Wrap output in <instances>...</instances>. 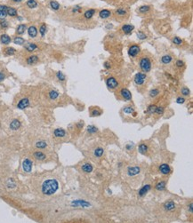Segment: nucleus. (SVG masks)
<instances>
[{"mask_svg": "<svg viewBox=\"0 0 193 223\" xmlns=\"http://www.w3.org/2000/svg\"><path fill=\"white\" fill-rule=\"evenodd\" d=\"M159 90L158 89H157V88H155V89H152V90L149 92V96H151V98H155L156 96H158V94H159Z\"/></svg>", "mask_w": 193, "mask_h": 223, "instance_id": "nucleus-42", "label": "nucleus"}, {"mask_svg": "<svg viewBox=\"0 0 193 223\" xmlns=\"http://www.w3.org/2000/svg\"><path fill=\"white\" fill-rule=\"evenodd\" d=\"M13 42H14V44H16L21 46V44H23L25 43V40H24L23 37H14Z\"/></svg>", "mask_w": 193, "mask_h": 223, "instance_id": "nucleus-39", "label": "nucleus"}, {"mask_svg": "<svg viewBox=\"0 0 193 223\" xmlns=\"http://www.w3.org/2000/svg\"><path fill=\"white\" fill-rule=\"evenodd\" d=\"M50 6L54 11H58L60 9V7H61L60 4L57 1H55V0H51V1H50Z\"/></svg>", "mask_w": 193, "mask_h": 223, "instance_id": "nucleus-33", "label": "nucleus"}, {"mask_svg": "<svg viewBox=\"0 0 193 223\" xmlns=\"http://www.w3.org/2000/svg\"><path fill=\"white\" fill-rule=\"evenodd\" d=\"M54 135L55 138H58V139L64 138L66 136V131L64 129H62V128H57L54 132Z\"/></svg>", "mask_w": 193, "mask_h": 223, "instance_id": "nucleus-10", "label": "nucleus"}, {"mask_svg": "<svg viewBox=\"0 0 193 223\" xmlns=\"http://www.w3.org/2000/svg\"><path fill=\"white\" fill-rule=\"evenodd\" d=\"M23 168L25 172H30L32 170V161L29 158H26L23 163Z\"/></svg>", "mask_w": 193, "mask_h": 223, "instance_id": "nucleus-9", "label": "nucleus"}, {"mask_svg": "<svg viewBox=\"0 0 193 223\" xmlns=\"http://www.w3.org/2000/svg\"><path fill=\"white\" fill-rule=\"evenodd\" d=\"M16 53V50L13 47H6L4 49V53L7 56H11V55H13L14 53Z\"/></svg>", "mask_w": 193, "mask_h": 223, "instance_id": "nucleus-32", "label": "nucleus"}, {"mask_svg": "<svg viewBox=\"0 0 193 223\" xmlns=\"http://www.w3.org/2000/svg\"><path fill=\"white\" fill-rule=\"evenodd\" d=\"M173 43L175 44V46H182V43H183V41H182V39L180 38L179 37H175L173 38Z\"/></svg>", "mask_w": 193, "mask_h": 223, "instance_id": "nucleus-41", "label": "nucleus"}, {"mask_svg": "<svg viewBox=\"0 0 193 223\" xmlns=\"http://www.w3.org/2000/svg\"><path fill=\"white\" fill-rule=\"evenodd\" d=\"M135 30V26L134 25H131V24H124L122 27H121V31L126 35L128 34H131L132 31Z\"/></svg>", "mask_w": 193, "mask_h": 223, "instance_id": "nucleus-11", "label": "nucleus"}, {"mask_svg": "<svg viewBox=\"0 0 193 223\" xmlns=\"http://www.w3.org/2000/svg\"><path fill=\"white\" fill-rule=\"evenodd\" d=\"M38 60H39V58H38V56H37V55L29 56V57L27 58V60H26L27 64H29V65H35V64H37V63L38 62Z\"/></svg>", "mask_w": 193, "mask_h": 223, "instance_id": "nucleus-15", "label": "nucleus"}, {"mask_svg": "<svg viewBox=\"0 0 193 223\" xmlns=\"http://www.w3.org/2000/svg\"><path fill=\"white\" fill-rule=\"evenodd\" d=\"M26 29H27V27H26L25 24H20V25L17 27V29H16V33H17L18 35H23V34L25 32Z\"/></svg>", "mask_w": 193, "mask_h": 223, "instance_id": "nucleus-29", "label": "nucleus"}, {"mask_svg": "<svg viewBox=\"0 0 193 223\" xmlns=\"http://www.w3.org/2000/svg\"><path fill=\"white\" fill-rule=\"evenodd\" d=\"M188 209L189 210V212H190V213H192V212H193V210H192V203H190V204H189V207Z\"/></svg>", "mask_w": 193, "mask_h": 223, "instance_id": "nucleus-59", "label": "nucleus"}, {"mask_svg": "<svg viewBox=\"0 0 193 223\" xmlns=\"http://www.w3.org/2000/svg\"><path fill=\"white\" fill-rule=\"evenodd\" d=\"M7 16L6 11H0V20H4Z\"/></svg>", "mask_w": 193, "mask_h": 223, "instance_id": "nucleus-51", "label": "nucleus"}, {"mask_svg": "<svg viewBox=\"0 0 193 223\" xmlns=\"http://www.w3.org/2000/svg\"><path fill=\"white\" fill-rule=\"evenodd\" d=\"M20 127V122L19 120H17V119L13 120V121L11 122V124H10V128H11L12 130H13V131L18 130Z\"/></svg>", "mask_w": 193, "mask_h": 223, "instance_id": "nucleus-24", "label": "nucleus"}, {"mask_svg": "<svg viewBox=\"0 0 193 223\" xmlns=\"http://www.w3.org/2000/svg\"><path fill=\"white\" fill-rule=\"evenodd\" d=\"M0 26H1V28H4V29L7 28L8 27V21H6L5 20H1L0 21Z\"/></svg>", "mask_w": 193, "mask_h": 223, "instance_id": "nucleus-50", "label": "nucleus"}, {"mask_svg": "<svg viewBox=\"0 0 193 223\" xmlns=\"http://www.w3.org/2000/svg\"><path fill=\"white\" fill-rule=\"evenodd\" d=\"M94 13H95V9H89V10H87V11H85V12L84 13V17H85V19L89 20V19L93 18V16L94 15Z\"/></svg>", "mask_w": 193, "mask_h": 223, "instance_id": "nucleus-23", "label": "nucleus"}, {"mask_svg": "<svg viewBox=\"0 0 193 223\" xmlns=\"http://www.w3.org/2000/svg\"><path fill=\"white\" fill-rule=\"evenodd\" d=\"M119 94L122 97V99H124L125 101H131L132 100V94L126 88H122L121 90L119 91Z\"/></svg>", "mask_w": 193, "mask_h": 223, "instance_id": "nucleus-6", "label": "nucleus"}, {"mask_svg": "<svg viewBox=\"0 0 193 223\" xmlns=\"http://www.w3.org/2000/svg\"><path fill=\"white\" fill-rule=\"evenodd\" d=\"M99 16L101 19H108L111 16V12L108 9H102L99 12Z\"/></svg>", "mask_w": 193, "mask_h": 223, "instance_id": "nucleus-13", "label": "nucleus"}, {"mask_svg": "<svg viewBox=\"0 0 193 223\" xmlns=\"http://www.w3.org/2000/svg\"><path fill=\"white\" fill-rule=\"evenodd\" d=\"M5 79V75L3 74V73H1V72H0V82H1V81H3Z\"/></svg>", "mask_w": 193, "mask_h": 223, "instance_id": "nucleus-57", "label": "nucleus"}, {"mask_svg": "<svg viewBox=\"0 0 193 223\" xmlns=\"http://www.w3.org/2000/svg\"><path fill=\"white\" fill-rule=\"evenodd\" d=\"M59 188V183L55 179H48L42 185V193L46 196L54 194Z\"/></svg>", "mask_w": 193, "mask_h": 223, "instance_id": "nucleus-1", "label": "nucleus"}, {"mask_svg": "<svg viewBox=\"0 0 193 223\" xmlns=\"http://www.w3.org/2000/svg\"><path fill=\"white\" fill-rule=\"evenodd\" d=\"M87 132H90V133H95L97 132V128L94 125H89L87 127Z\"/></svg>", "mask_w": 193, "mask_h": 223, "instance_id": "nucleus-48", "label": "nucleus"}, {"mask_svg": "<svg viewBox=\"0 0 193 223\" xmlns=\"http://www.w3.org/2000/svg\"><path fill=\"white\" fill-rule=\"evenodd\" d=\"M156 108H157V106H156V105H151V106H149L148 110H147V113L152 115L153 113H155Z\"/></svg>", "mask_w": 193, "mask_h": 223, "instance_id": "nucleus-45", "label": "nucleus"}, {"mask_svg": "<svg viewBox=\"0 0 193 223\" xmlns=\"http://www.w3.org/2000/svg\"><path fill=\"white\" fill-rule=\"evenodd\" d=\"M80 10H81V6H76L72 9V12H73V13H78V12H80Z\"/></svg>", "mask_w": 193, "mask_h": 223, "instance_id": "nucleus-54", "label": "nucleus"}, {"mask_svg": "<svg viewBox=\"0 0 193 223\" xmlns=\"http://www.w3.org/2000/svg\"><path fill=\"white\" fill-rule=\"evenodd\" d=\"M12 1H13V2H15V3H20V2L23 1V0H12Z\"/></svg>", "mask_w": 193, "mask_h": 223, "instance_id": "nucleus-60", "label": "nucleus"}, {"mask_svg": "<svg viewBox=\"0 0 193 223\" xmlns=\"http://www.w3.org/2000/svg\"><path fill=\"white\" fill-rule=\"evenodd\" d=\"M175 204L173 201H168L166 203L164 204V209L167 212H171V211H174L175 209Z\"/></svg>", "mask_w": 193, "mask_h": 223, "instance_id": "nucleus-14", "label": "nucleus"}, {"mask_svg": "<svg viewBox=\"0 0 193 223\" xmlns=\"http://www.w3.org/2000/svg\"><path fill=\"white\" fill-rule=\"evenodd\" d=\"M82 171L85 173H90L93 171V165L89 163H85L82 165Z\"/></svg>", "mask_w": 193, "mask_h": 223, "instance_id": "nucleus-19", "label": "nucleus"}, {"mask_svg": "<svg viewBox=\"0 0 193 223\" xmlns=\"http://www.w3.org/2000/svg\"><path fill=\"white\" fill-rule=\"evenodd\" d=\"M28 34L31 38H35L37 36V29L35 26H30L28 29Z\"/></svg>", "mask_w": 193, "mask_h": 223, "instance_id": "nucleus-18", "label": "nucleus"}, {"mask_svg": "<svg viewBox=\"0 0 193 223\" xmlns=\"http://www.w3.org/2000/svg\"><path fill=\"white\" fill-rule=\"evenodd\" d=\"M35 146L37 148L43 149V148H46L47 147V143L45 141H38L35 143Z\"/></svg>", "mask_w": 193, "mask_h": 223, "instance_id": "nucleus-28", "label": "nucleus"}, {"mask_svg": "<svg viewBox=\"0 0 193 223\" xmlns=\"http://www.w3.org/2000/svg\"><path fill=\"white\" fill-rule=\"evenodd\" d=\"M175 65L178 67V68H182V67L184 66V62H183L182 60H176Z\"/></svg>", "mask_w": 193, "mask_h": 223, "instance_id": "nucleus-52", "label": "nucleus"}, {"mask_svg": "<svg viewBox=\"0 0 193 223\" xmlns=\"http://www.w3.org/2000/svg\"><path fill=\"white\" fill-rule=\"evenodd\" d=\"M30 106V100L28 98H23L20 99L17 104V108L20 109H24Z\"/></svg>", "mask_w": 193, "mask_h": 223, "instance_id": "nucleus-8", "label": "nucleus"}, {"mask_svg": "<svg viewBox=\"0 0 193 223\" xmlns=\"http://www.w3.org/2000/svg\"><path fill=\"white\" fill-rule=\"evenodd\" d=\"M181 93H182V94L183 96H189L190 91H189V88H187L186 86H184V87H182V88L181 89Z\"/></svg>", "mask_w": 193, "mask_h": 223, "instance_id": "nucleus-44", "label": "nucleus"}, {"mask_svg": "<svg viewBox=\"0 0 193 223\" xmlns=\"http://www.w3.org/2000/svg\"><path fill=\"white\" fill-rule=\"evenodd\" d=\"M146 79H147L146 74L145 73H141V72L137 73L134 77V81L137 85H142L144 84V82L146 81Z\"/></svg>", "mask_w": 193, "mask_h": 223, "instance_id": "nucleus-5", "label": "nucleus"}, {"mask_svg": "<svg viewBox=\"0 0 193 223\" xmlns=\"http://www.w3.org/2000/svg\"><path fill=\"white\" fill-rule=\"evenodd\" d=\"M138 150H139V152L141 154L145 155L147 153V151H148V146L145 143H142V144H140V146L138 148Z\"/></svg>", "mask_w": 193, "mask_h": 223, "instance_id": "nucleus-34", "label": "nucleus"}, {"mask_svg": "<svg viewBox=\"0 0 193 223\" xmlns=\"http://www.w3.org/2000/svg\"><path fill=\"white\" fill-rule=\"evenodd\" d=\"M151 6H148V5H144V6H140L139 8H138V12L140 13H149V11H151Z\"/></svg>", "mask_w": 193, "mask_h": 223, "instance_id": "nucleus-20", "label": "nucleus"}, {"mask_svg": "<svg viewBox=\"0 0 193 223\" xmlns=\"http://www.w3.org/2000/svg\"><path fill=\"white\" fill-rule=\"evenodd\" d=\"M27 6L30 9H34L37 6V2L36 0H28L27 3H26Z\"/></svg>", "mask_w": 193, "mask_h": 223, "instance_id": "nucleus-36", "label": "nucleus"}, {"mask_svg": "<svg viewBox=\"0 0 193 223\" xmlns=\"http://www.w3.org/2000/svg\"><path fill=\"white\" fill-rule=\"evenodd\" d=\"M155 113L158 115H162L164 113V108L163 107H157L156 110H155Z\"/></svg>", "mask_w": 193, "mask_h": 223, "instance_id": "nucleus-49", "label": "nucleus"}, {"mask_svg": "<svg viewBox=\"0 0 193 223\" xmlns=\"http://www.w3.org/2000/svg\"><path fill=\"white\" fill-rule=\"evenodd\" d=\"M166 181H160V182H158V183L156 184L155 189H156L157 190L161 191V190H164V189H166Z\"/></svg>", "mask_w": 193, "mask_h": 223, "instance_id": "nucleus-37", "label": "nucleus"}, {"mask_svg": "<svg viewBox=\"0 0 193 223\" xmlns=\"http://www.w3.org/2000/svg\"><path fill=\"white\" fill-rule=\"evenodd\" d=\"M151 189V185H145L143 186L140 190H139V196H144Z\"/></svg>", "mask_w": 193, "mask_h": 223, "instance_id": "nucleus-22", "label": "nucleus"}, {"mask_svg": "<svg viewBox=\"0 0 193 223\" xmlns=\"http://www.w3.org/2000/svg\"><path fill=\"white\" fill-rule=\"evenodd\" d=\"M103 153H104L103 148H97L94 150V157H96V158H101V155H103Z\"/></svg>", "mask_w": 193, "mask_h": 223, "instance_id": "nucleus-38", "label": "nucleus"}, {"mask_svg": "<svg viewBox=\"0 0 193 223\" xmlns=\"http://www.w3.org/2000/svg\"><path fill=\"white\" fill-rule=\"evenodd\" d=\"M48 96H49V99L52 100V101H54L56 100L58 97H59V93L55 90H51L49 93H48Z\"/></svg>", "mask_w": 193, "mask_h": 223, "instance_id": "nucleus-30", "label": "nucleus"}, {"mask_svg": "<svg viewBox=\"0 0 193 223\" xmlns=\"http://www.w3.org/2000/svg\"><path fill=\"white\" fill-rule=\"evenodd\" d=\"M141 172L140 167L138 166H134V167H129L127 170V174L129 176H134V175H137L139 174Z\"/></svg>", "mask_w": 193, "mask_h": 223, "instance_id": "nucleus-12", "label": "nucleus"}, {"mask_svg": "<svg viewBox=\"0 0 193 223\" xmlns=\"http://www.w3.org/2000/svg\"><path fill=\"white\" fill-rule=\"evenodd\" d=\"M106 84L111 90H114V89L118 87V82L114 77H109L106 79Z\"/></svg>", "mask_w": 193, "mask_h": 223, "instance_id": "nucleus-3", "label": "nucleus"}, {"mask_svg": "<svg viewBox=\"0 0 193 223\" xmlns=\"http://www.w3.org/2000/svg\"><path fill=\"white\" fill-rule=\"evenodd\" d=\"M172 60H173V56L170 54H166V55L162 56V58H161V61L163 64H169Z\"/></svg>", "mask_w": 193, "mask_h": 223, "instance_id": "nucleus-25", "label": "nucleus"}, {"mask_svg": "<svg viewBox=\"0 0 193 223\" xmlns=\"http://www.w3.org/2000/svg\"><path fill=\"white\" fill-rule=\"evenodd\" d=\"M56 77H57L58 80H60V81H65V79H66L65 75H64L61 71H58V72L56 73Z\"/></svg>", "mask_w": 193, "mask_h": 223, "instance_id": "nucleus-43", "label": "nucleus"}, {"mask_svg": "<svg viewBox=\"0 0 193 223\" xmlns=\"http://www.w3.org/2000/svg\"><path fill=\"white\" fill-rule=\"evenodd\" d=\"M46 30H47V27H46V24H42V25L40 26V28H39V32H40V34H41L42 37H45V35H46Z\"/></svg>", "mask_w": 193, "mask_h": 223, "instance_id": "nucleus-40", "label": "nucleus"}, {"mask_svg": "<svg viewBox=\"0 0 193 223\" xmlns=\"http://www.w3.org/2000/svg\"><path fill=\"white\" fill-rule=\"evenodd\" d=\"M137 37H138L139 39H141V40H144V39L147 38V36H146V34L143 33L142 31H138V32H137Z\"/></svg>", "mask_w": 193, "mask_h": 223, "instance_id": "nucleus-47", "label": "nucleus"}, {"mask_svg": "<svg viewBox=\"0 0 193 223\" xmlns=\"http://www.w3.org/2000/svg\"><path fill=\"white\" fill-rule=\"evenodd\" d=\"M25 48H26V50L28 52H33V51H35L37 48V44H34V43H29L27 46H25Z\"/></svg>", "mask_w": 193, "mask_h": 223, "instance_id": "nucleus-35", "label": "nucleus"}, {"mask_svg": "<svg viewBox=\"0 0 193 223\" xmlns=\"http://www.w3.org/2000/svg\"><path fill=\"white\" fill-rule=\"evenodd\" d=\"M72 205H75V206H82V207H88L90 206V204L84 201V200H76V201L72 202Z\"/></svg>", "mask_w": 193, "mask_h": 223, "instance_id": "nucleus-16", "label": "nucleus"}, {"mask_svg": "<svg viewBox=\"0 0 193 223\" xmlns=\"http://www.w3.org/2000/svg\"><path fill=\"white\" fill-rule=\"evenodd\" d=\"M0 42H1L3 44H8L11 42V37L8 35L4 34V35H2L1 37H0Z\"/></svg>", "mask_w": 193, "mask_h": 223, "instance_id": "nucleus-26", "label": "nucleus"}, {"mask_svg": "<svg viewBox=\"0 0 193 223\" xmlns=\"http://www.w3.org/2000/svg\"><path fill=\"white\" fill-rule=\"evenodd\" d=\"M139 67L142 72H144V73L149 72L152 68V63H151V59L147 56H142L139 61Z\"/></svg>", "mask_w": 193, "mask_h": 223, "instance_id": "nucleus-2", "label": "nucleus"}, {"mask_svg": "<svg viewBox=\"0 0 193 223\" xmlns=\"http://www.w3.org/2000/svg\"><path fill=\"white\" fill-rule=\"evenodd\" d=\"M141 52V47L137 44H132V46L128 48V55L132 58L136 57Z\"/></svg>", "mask_w": 193, "mask_h": 223, "instance_id": "nucleus-4", "label": "nucleus"}, {"mask_svg": "<svg viewBox=\"0 0 193 223\" xmlns=\"http://www.w3.org/2000/svg\"><path fill=\"white\" fill-rule=\"evenodd\" d=\"M7 6H4V5H0V11H6L7 10Z\"/></svg>", "mask_w": 193, "mask_h": 223, "instance_id": "nucleus-56", "label": "nucleus"}, {"mask_svg": "<svg viewBox=\"0 0 193 223\" xmlns=\"http://www.w3.org/2000/svg\"><path fill=\"white\" fill-rule=\"evenodd\" d=\"M176 102L179 103V104H183V103L185 102V99L182 98V97H178V98L176 99Z\"/></svg>", "mask_w": 193, "mask_h": 223, "instance_id": "nucleus-53", "label": "nucleus"}, {"mask_svg": "<svg viewBox=\"0 0 193 223\" xmlns=\"http://www.w3.org/2000/svg\"><path fill=\"white\" fill-rule=\"evenodd\" d=\"M123 112H124V113H126V114H135V115H134L135 117L136 116V112L135 111L134 108L131 107V106L125 107V108H123Z\"/></svg>", "mask_w": 193, "mask_h": 223, "instance_id": "nucleus-27", "label": "nucleus"}, {"mask_svg": "<svg viewBox=\"0 0 193 223\" xmlns=\"http://www.w3.org/2000/svg\"><path fill=\"white\" fill-rule=\"evenodd\" d=\"M6 13H7V15L11 16V17H15L18 14L17 10L13 7H8L7 10H6Z\"/></svg>", "mask_w": 193, "mask_h": 223, "instance_id": "nucleus-31", "label": "nucleus"}, {"mask_svg": "<svg viewBox=\"0 0 193 223\" xmlns=\"http://www.w3.org/2000/svg\"><path fill=\"white\" fill-rule=\"evenodd\" d=\"M101 114V110H99L98 108H94V109H93V110H92V112H91L92 117H98V116H100Z\"/></svg>", "mask_w": 193, "mask_h": 223, "instance_id": "nucleus-46", "label": "nucleus"}, {"mask_svg": "<svg viewBox=\"0 0 193 223\" xmlns=\"http://www.w3.org/2000/svg\"><path fill=\"white\" fill-rule=\"evenodd\" d=\"M133 147H134V145H132V144H128V145L126 146V148H127L128 150H130L131 148H133Z\"/></svg>", "mask_w": 193, "mask_h": 223, "instance_id": "nucleus-58", "label": "nucleus"}, {"mask_svg": "<svg viewBox=\"0 0 193 223\" xmlns=\"http://www.w3.org/2000/svg\"><path fill=\"white\" fill-rule=\"evenodd\" d=\"M127 13H128L127 10H126L125 8H124V7L118 8V9H116V11H115V14H116V15H118V16H120V17H122V16H125Z\"/></svg>", "mask_w": 193, "mask_h": 223, "instance_id": "nucleus-21", "label": "nucleus"}, {"mask_svg": "<svg viewBox=\"0 0 193 223\" xmlns=\"http://www.w3.org/2000/svg\"><path fill=\"white\" fill-rule=\"evenodd\" d=\"M111 63L109 62V61H105L104 62V68L105 69H107V70H109V69H111Z\"/></svg>", "mask_w": 193, "mask_h": 223, "instance_id": "nucleus-55", "label": "nucleus"}, {"mask_svg": "<svg viewBox=\"0 0 193 223\" xmlns=\"http://www.w3.org/2000/svg\"><path fill=\"white\" fill-rule=\"evenodd\" d=\"M33 158L37 161H45L46 159V155L42 151H35L33 153Z\"/></svg>", "mask_w": 193, "mask_h": 223, "instance_id": "nucleus-7", "label": "nucleus"}, {"mask_svg": "<svg viewBox=\"0 0 193 223\" xmlns=\"http://www.w3.org/2000/svg\"><path fill=\"white\" fill-rule=\"evenodd\" d=\"M159 171H160V172H161L162 174L166 175V174H169V173H170L171 168H170V166H169L168 165L163 164V165H161L159 166Z\"/></svg>", "mask_w": 193, "mask_h": 223, "instance_id": "nucleus-17", "label": "nucleus"}]
</instances>
